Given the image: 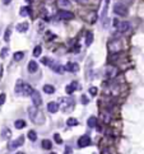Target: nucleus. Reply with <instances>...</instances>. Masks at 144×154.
Segmentation results:
<instances>
[{
  "mask_svg": "<svg viewBox=\"0 0 144 154\" xmlns=\"http://www.w3.org/2000/svg\"><path fill=\"white\" fill-rule=\"evenodd\" d=\"M28 116L31 118V121H33L37 125H42L45 122V116L42 113V111L38 107L33 106V107H28Z\"/></svg>",
  "mask_w": 144,
  "mask_h": 154,
  "instance_id": "nucleus-1",
  "label": "nucleus"
},
{
  "mask_svg": "<svg viewBox=\"0 0 144 154\" xmlns=\"http://www.w3.org/2000/svg\"><path fill=\"white\" fill-rule=\"evenodd\" d=\"M14 92L19 96H24V97H28L33 93V88L29 86V84L24 83L23 80H17V84H15V88H14Z\"/></svg>",
  "mask_w": 144,
  "mask_h": 154,
  "instance_id": "nucleus-2",
  "label": "nucleus"
},
{
  "mask_svg": "<svg viewBox=\"0 0 144 154\" xmlns=\"http://www.w3.org/2000/svg\"><path fill=\"white\" fill-rule=\"evenodd\" d=\"M123 48H124V42L121 38H114L112 41L108 42V51L111 53H117L123 51Z\"/></svg>",
  "mask_w": 144,
  "mask_h": 154,
  "instance_id": "nucleus-3",
  "label": "nucleus"
},
{
  "mask_svg": "<svg viewBox=\"0 0 144 154\" xmlns=\"http://www.w3.org/2000/svg\"><path fill=\"white\" fill-rule=\"evenodd\" d=\"M114 13L120 15V17H126L128 15V6L125 5V4L116 3L115 6H114Z\"/></svg>",
  "mask_w": 144,
  "mask_h": 154,
  "instance_id": "nucleus-4",
  "label": "nucleus"
},
{
  "mask_svg": "<svg viewBox=\"0 0 144 154\" xmlns=\"http://www.w3.org/2000/svg\"><path fill=\"white\" fill-rule=\"evenodd\" d=\"M117 75V68L114 66V65H107L105 68V76L108 79H112Z\"/></svg>",
  "mask_w": 144,
  "mask_h": 154,
  "instance_id": "nucleus-5",
  "label": "nucleus"
},
{
  "mask_svg": "<svg viewBox=\"0 0 144 154\" xmlns=\"http://www.w3.org/2000/svg\"><path fill=\"white\" fill-rule=\"evenodd\" d=\"M23 144H24V136L21 135L19 138H17L15 140L10 141L9 145H8V149H9V150H14V149L19 148V147H21V145H23Z\"/></svg>",
  "mask_w": 144,
  "mask_h": 154,
  "instance_id": "nucleus-6",
  "label": "nucleus"
},
{
  "mask_svg": "<svg viewBox=\"0 0 144 154\" xmlns=\"http://www.w3.org/2000/svg\"><path fill=\"white\" fill-rule=\"evenodd\" d=\"M114 26L116 27V29H117L120 33L126 32V31L129 29V27H130L129 22H119V21H116V19L114 21Z\"/></svg>",
  "mask_w": 144,
  "mask_h": 154,
  "instance_id": "nucleus-7",
  "label": "nucleus"
},
{
  "mask_svg": "<svg viewBox=\"0 0 144 154\" xmlns=\"http://www.w3.org/2000/svg\"><path fill=\"white\" fill-rule=\"evenodd\" d=\"M88 145H91V138L88 135H82L78 139V147L79 148H87Z\"/></svg>",
  "mask_w": 144,
  "mask_h": 154,
  "instance_id": "nucleus-8",
  "label": "nucleus"
},
{
  "mask_svg": "<svg viewBox=\"0 0 144 154\" xmlns=\"http://www.w3.org/2000/svg\"><path fill=\"white\" fill-rule=\"evenodd\" d=\"M57 18L63 19V21H69V19H73L74 18V14L72 13V11H69V10L61 9L59 13H57Z\"/></svg>",
  "mask_w": 144,
  "mask_h": 154,
  "instance_id": "nucleus-9",
  "label": "nucleus"
},
{
  "mask_svg": "<svg viewBox=\"0 0 144 154\" xmlns=\"http://www.w3.org/2000/svg\"><path fill=\"white\" fill-rule=\"evenodd\" d=\"M31 99H32V103L33 106L36 107H40L42 105V98H41V94L38 93L37 91H33V93L31 94Z\"/></svg>",
  "mask_w": 144,
  "mask_h": 154,
  "instance_id": "nucleus-10",
  "label": "nucleus"
},
{
  "mask_svg": "<svg viewBox=\"0 0 144 154\" xmlns=\"http://www.w3.org/2000/svg\"><path fill=\"white\" fill-rule=\"evenodd\" d=\"M60 105H61V108L63 110H68L69 107H73V101L69 97H61L59 99Z\"/></svg>",
  "mask_w": 144,
  "mask_h": 154,
  "instance_id": "nucleus-11",
  "label": "nucleus"
},
{
  "mask_svg": "<svg viewBox=\"0 0 144 154\" xmlns=\"http://www.w3.org/2000/svg\"><path fill=\"white\" fill-rule=\"evenodd\" d=\"M108 5H110V0H105L103 4V9H102V15H101V19H102L103 24L106 26V21H107V11H108Z\"/></svg>",
  "mask_w": 144,
  "mask_h": 154,
  "instance_id": "nucleus-12",
  "label": "nucleus"
},
{
  "mask_svg": "<svg viewBox=\"0 0 144 154\" xmlns=\"http://www.w3.org/2000/svg\"><path fill=\"white\" fill-rule=\"evenodd\" d=\"M56 4H57V6H59L60 9H64V10H68L69 8L72 6L70 0H57Z\"/></svg>",
  "mask_w": 144,
  "mask_h": 154,
  "instance_id": "nucleus-13",
  "label": "nucleus"
},
{
  "mask_svg": "<svg viewBox=\"0 0 144 154\" xmlns=\"http://www.w3.org/2000/svg\"><path fill=\"white\" fill-rule=\"evenodd\" d=\"M59 108H60V105L57 102H49V105H47V111H49V112L56 113L57 111H59Z\"/></svg>",
  "mask_w": 144,
  "mask_h": 154,
  "instance_id": "nucleus-14",
  "label": "nucleus"
},
{
  "mask_svg": "<svg viewBox=\"0 0 144 154\" xmlns=\"http://www.w3.org/2000/svg\"><path fill=\"white\" fill-rule=\"evenodd\" d=\"M65 70L67 71H70V73H77L79 70V65L77 63H68L65 65Z\"/></svg>",
  "mask_w": 144,
  "mask_h": 154,
  "instance_id": "nucleus-15",
  "label": "nucleus"
},
{
  "mask_svg": "<svg viewBox=\"0 0 144 154\" xmlns=\"http://www.w3.org/2000/svg\"><path fill=\"white\" fill-rule=\"evenodd\" d=\"M15 28H17V31H18L19 33H24V32H27V31H28L29 24H28L27 22H22V23H18Z\"/></svg>",
  "mask_w": 144,
  "mask_h": 154,
  "instance_id": "nucleus-16",
  "label": "nucleus"
},
{
  "mask_svg": "<svg viewBox=\"0 0 144 154\" xmlns=\"http://www.w3.org/2000/svg\"><path fill=\"white\" fill-rule=\"evenodd\" d=\"M77 82H72L70 84H68L67 86V88H65V92H67L68 94H73L74 92H75V89H77Z\"/></svg>",
  "mask_w": 144,
  "mask_h": 154,
  "instance_id": "nucleus-17",
  "label": "nucleus"
},
{
  "mask_svg": "<svg viewBox=\"0 0 144 154\" xmlns=\"http://www.w3.org/2000/svg\"><path fill=\"white\" fill-rule=\"evenodd\" d=\"M10 136H11V131H10V129H8V128H3V129H1V139L8 140V139H10Z\"/></svg>",
  "mask_w": 144,
  "mask_h": 154,
  "instance_id": "nucleus-18",
  "label": "nucleus"
},
{
  "mask_svg": "<svg viewBox=\"0 0 144 154\" xmlns=\"http://www.w3.org/2000/svg\"><path fill=\"white\" fill-rule=\"evenodd\" d=\"M27 69H28L29 73H36V71L38 70V64L36 63V61H29Z\"/></svg>",
  "mask_w": 144,
  "mask_h": 154,
  "instance_id": "nucleus-19",
  "label": "nucleus"
},
{
  "mask_svg": "<svg viewBox=\"0 0 144 154\" xmlns=\"http://www.w3.org/2000/svg\"><path fill=\"white\" fill-rule=\"evenodd\" d=\"M19 15H21V17H28V15H31V8L22 6L21 9H19Z\"/></svg>",
  "mask_w": 144,
  "mask_h": 154,
  "instance_id": "nucleus-20",
  "label": "nucleus"
},
{
  "mask_svg": "<svg viewBox=\"0 0 144 154\" xmlns=\"http://www.w3.org/2000/svg\"><path fill=\"white\" fill-rule=\"evenodd\" d=\"M42 148L45 149V150H50V149L52 148V143H51V140H49V139H45V140H42Z\"/></svg>",
  "mask_w": 144,
  "mask_h": 154,
  "instance_id": "nucleus-21",
  "label": "nucleus"
},
{
  "mask_svg": "<svg viewBox=\"0 0 144 154\" xmlns=\"http://www.w3.org/2000/svg\"><path fill=\"white\" fill-rule=\"evenodd\" d=\"M44 92L47 94H52L55 92V87L51 86V84H46V86H44Z\"/></svg>",
  "mask_w": 144,
  "mask_h": 154,
  "instance_id": "nucleus-22",
  "label": "nucleus"
},
{
  "mask_svg": "<svg viewBox=\"0 0 144 154\" xmlns=\"http://www.w3.org/2000/svg\"><path fill=\"white\" fill-rule=\"evenodd\" d=\"M87 125L89 126V128H96V126H97V117L91 116L88 118V121H87Z\"/></svg>",
  "mask_w": 144,
  "mask_h": 154,
  "instance_id": "nucleus-23",
  "label": "nucleus"
},
{
  "mask_svg": "<svg viewBox=\"0 0 144 154\" xmlns=\"http://www.w3.org/2000/svg\"><path fill=\"white\" fill-rule=\"evenodd\" d=\"M93 42V33L92 32H87V36H85V45L91 46Z\"/></svg>",
  "mask_w": 144,
  "mask_h": 154,
  "instance_id": "nucleus-24",
  "label": "nucleus"
},
{
  "mask_svg": "<svg viewBox=\"0 0 144 154\" xmlns=\"http://www.w3.org/2000/svg\"><path fill=\"white\" fill-rule=\"evenodd\" d=\"M15 129H24L26 128V121L24 120H17L14 122Z\"/></svg>",
  "mask_w": 144,
  "mask_h": 154,
  "instance_id": "nucleus-25",
  "label": "nucleus"
},
{
  "mask_svg": "<svg viewBox=\"0 0 144 154\" xmlns=\"http://www.w3.org/2000/svg\"><path fill=\"white\" fill-rule=\"evenodd\" d=\"M13 57H14L15 61H21V60H23V57H24V52H23V51H17L13 55Z\"/></svg>",
  "mask_w": 144,
  "mask_h": 154,
  "instance_id": "nucleus-26",
  "label": "nucleus"
},
{
  "mask_svg": "<svg viewBox=\"0 0 144 154\" xmlns=\"http://www.w3.org/2000/svg\"><path fill=\"white\" fill-rule=\"evenodd\" d=\"M27 135H28V139H29L31 141H36V140H37V134H36V131H34V130H29Z\"/></svg>",
  "mask_w": 144,
  "mask_h": 154,
  "instance_id": "nucleus-27",
  "label": "nucleus"
},
{
  "mask_svg": "<svg viewBox=\"0 0 144 154\" xmlns=\"http://www.w3.org/2000/svg\"><path fill=\"white\" fill-rule=\"evenodd\" d=\"M67 125L70 126V128H72V126H77L78 125V120L75 117H69L67 120Z\"/></svg>",
  "mask_w": 144,
  "mask_h": 154,
  "instance_id": "nucleus-28",
  "label": "nucleus"
},
{
  "mask_svg": "<svg viewBox=\"0 0 144 154\" xmlns=\"http://www.w3.org/2000/svg\"><path fill=\"white\" fill-rule=\"evenodd\" d=\"M41 53H42V47L41 46H36V47L33 48V56L38 57V56H41Z\"/></svg>",
  "mask_w": 144,
  "mask_h": 154,
  "instance_id": "nucleus-29",
  "label": "nucleus"
},
{
  "mask_svg": "<svg viewBox=\"0 0 144 154\" xmlns=\"http://www.w3.org/2000/svg\"><path fill=\"white\" fill-rule=\"evenodd\" d=\"M10 34H11V28H10V27H8L6 31H5V34H4V41H5V42L9 41L10 40Z\"/></svg>",
  "mask_w": 144,
  "mask_h": 154,
  "instance_id": "nucleus-30",
  "label": "nucleus"
},
{
  "mask_svg": "<svg viewBox=\"0 0 144 154\" xmlns=\"http://www.w3.org/2000/svg\"><path fill=\"white\" fill-rule=\"evenodd\" d=\"M8 52H9V48L8 47L1 48V51H0V57H1V59H5V57L8 56Z\"/></svg>",
  "mask_w": 144,
  "mask_h": 154,
  "instance_id": "nucleus-31",
  "label": "nucleus"
},
{
  "mask_svg": "<svg viewBox=\"0 0 144 154\" xmlns=\"http://www.w3.org/2000/svg\"><path fill=\"white\" fill-rule=\"evenodd\" d=\"M6 101V94L5 93H0V106H3Z\"/></svg>",
  "mask_w": 144,
  "mask_h": 154,
  "instance_id": "nucleus-32",
  "label": "nucleus"
},
{
  "mask_svg": "<svg viewBox=\"0 0 144 154\" xmlns=\"http://www.w3.org/2000/svg\"><path fill=\"white\" fill-rule=\"evenodd\" d=\"M88 92H89V94H91V96H97V92H98V89H97L96 87H91Z\"/></svg>",
  "mask_w": 144,
  "mask_h": 154,
  "instance_id": "nucleus-33",
  "label": "nucleus"
},
{
  "mask_svg": "<svg viewBox=\"0 0 144 154\" xmlns=\"http://www.w3.org/2000/svg\"><path fill=\"white\" fill-rule=\"evenodd\" d=\"M54 139H55V141L57 144H61L63 143V140H61V138L59 136V134H55V135H54Z\"/></svg>",
  "mask_w": 144,
  "mask_h": 154,
  "instance_id": "nucleus-34",
  "label": "nucleus"
},
{
  "mask_svg": "<svg viewBox=\"0 0 144 154\" xmlns=\"http://www.w3.org/2000/svg\"><path fill=\"white\" fill-rule=\"evenodd\" d=\"M80 101L83 102V105H87L88 103V98L85 97V96H82V98H80Z\"/></svg>",
  "mask_w": 144,
  "mask_h": 154,
  "instance_id": "nucleus-35",
  "label": "nucleus"
},
{
  "mask_svg": "<svg viewBox=\"0 0 144 154\" xmlns=\"http://www.w3.org/2000/svg\"><path fill=\"white\" fill-rule=\"evenodd\" d=\"M10 3H11V0H3V4H4V5H9Z\"/></svg>",
  "mask_w": 144,
  "mask_h": 154,
  "instance_id": "nucleus-36",
  "label": "nucleus"
},
{
  "mask_svg": "<svg viewBox=\"0 0 144 154\" xmlns=\"http://www.w3.org/2000/svg\"><path fill=\"white\" fill-rule=\"evenodd\" d=\"M1 75H3V66L0 65V78H1Z\"/></svg>",
  "mask_w": 144,
  "mask_h": 154,
  "instance_id": "nucleus-37",
  "label": "nucleus"
},
{
  "mask_svg": "<svg viewBox=\"0 0 144 154\" xmlns=\"http://www.w3.org/2000/svg\"><path fill=\"white\" fill-rule=\"evenodd\" d=\"M15 154H24V153H22V152H19V153H15Z\"/></svg>",
  "mask_w": 144,
  "mask_h": 154,
  "instance_id": "nucleus-38",
  "label": "nucleus"
},
{
  "mask_svg": "<svg viewBox=\"0 0 144 154\" xmlns=\"http://www.w3.org/2000/svg\"><path fill=\"white\" fill-rule=\"evenodd\" d=\"M27 1H28V3H32V0H27Z\"/></svg>",
  "mask_w": 144,
  "mask_h": 154,
  "instance_id": "nucleus-39",
  "label": "nucleus"
},
{
  "mask_svg": "<svg viewBox=\"0 0 144 154\" xmlns=\"http://www.w3.org/2000/svg\"><path fill=\"white\" fill-rule=\"evenodd\" d=\"M51 154H56V153H51Z\"/></svg>",
  "mask_w": 144,
  "mask_h": 154,
  "instance_id": "nucleus-40",
  "label": "nucleus"
}]
</instances>
